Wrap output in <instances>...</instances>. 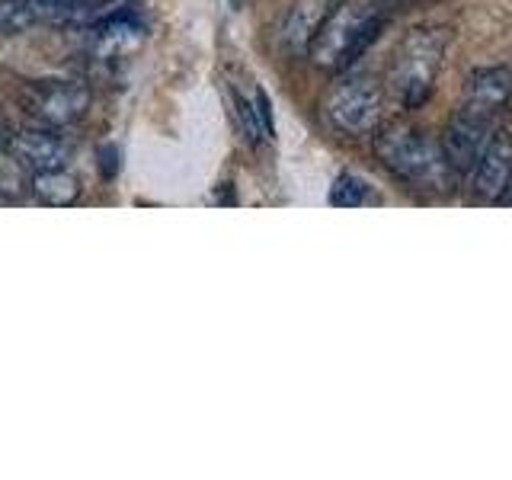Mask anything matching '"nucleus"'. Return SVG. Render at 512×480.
<instances>
[{"label":"nucleus","mask_w":512,"mask_h":480,"mask_svg":"<svg viewBox=\"0 0 512 480\" xmlns=\"http://www.w3.org/2000/svg\"><path fill=\"white\" fill-rule=\"evenodd\" d=\"M445 45H448V32L436 26L413 29L397 45L388 71V93L400 109H420L432 96L445 58Z\"/></svg>","instance_id":"nucleus-1"},{"label":"nucleus","mask_w":512,"mask_h":480,"mask_svg":"<svg viewBox=\"0 0 512 480\" xmlns=\"http://www.w3.org/2000/svg\"><path fill=\"white\" fill-rule=\"evenodd\" d=\"M375 154L397 180L426 186V189H448L455 180L452 167L445 164L442 148L420 128L394 122L375 135Z\"/></svg>","instance_id":"nucleus-2"},{"label":"nucleus","mask_w":512,"mask_h":480,"mask_svg":"<svg viewBox=\"0 0 512 480\" xmlns=\"http://www.w3.org/2000/svg\"><path fill=\"white\" fill-rule=\"evenodd\" d=\"M384 20L375 7H365V4H343L330 10V16L320 26V32L314 36L308 55L314 58L317 68H327V71H343L356 61L368 45L378 39Z\"/></svg>","instance_id":"nucleus-3"},{"label":"nucleus","mask_w":512,"mask_h":480,"mask_svg":"<svg viewBox=\"0 0 512 480\" xmlns=\"http://www.w3.org/2000/svg\"><path fill=\"white\" fill-rule=\"evenodd\" d=\"M381 109L384 90L368 74H349L336 80L324 100L327 122L343 135H368L381 122Z\"/></svg>","instance_id":"nucleus-4"},{"label":"nucleus","mask_w":512,"mask_h":480,"mask_svg":"<svg viewBox=\"0 0 512 480\" xmlns=\"http://www.w3.org/2000/svg\"><path fill=\"white\" fill-rule=\"evenodd\" d=\"M23 112L42 128H71L90 112V90L77 80H29L16 93Z\"/></svg>","instance_id":"nucleus-5"},{"label":"nucleus","mask_w":512,"mask_h":480,"mask_svg":"<svg viewBox=\"0 0 512 480\" xmlns=\"http://www.w3.org/2000/svg\"><path fill=\"white\" fill-rule=\"evenodd\" d=\"M496 132H500V119L461 103L452 122L445 125L442 141H439L445 164L452 167L455 176H471L480 154H484V148Z\"/></svg>","instance_id":"nucleus-6"},{"label":"nucleus","mask_w":512,"mask_h":480,"mask_svg":"<svg viewBox=\"0 0 512 480\" xmlns=\"http://www.w3.org/2000/svg\"><path fill=\"white\" fill-rule=\"evenodd\" d=\"M10 157L29 173H42V170H58L68 167V144H64L55 128H26V132L10 135L4 144Z\"/></svg>","instance_id":"nucleus-7"},{"label":"nucleus","mask_w":512,"mask_h":480,"mask_svg":"<svg viewBox=\"0 0 512 480\" xmlns=\"http://www.w3.org/2000/svg\"><path fill=\"white\" fill-rule=\"evenodd\" d=\"M509 176H512V135L500 128V132L490 138L484 154H480L477 167L471 170L474 196L484 202H500Z\"/></svg>","instance_id":"nucleus-8"},{"label":"nucleus","mask_w":512,"mask_h":480,"mask_svg":"<svg viewBox=\"0 0 512 480\" xmlns=\"http://www.w3.org/2000/svg\"><path fill=\"white\" fill-rule=\"evenodd\" d=\"M333 10V0H295L292 10L285 13V23H282V48L288 55H308V48L314 42V36L324 26V20Z\"/></svg>","instance_id":"nucleus-9"},{"label":"nucleus","mask_w":512,"mask_h":480,"mask_svg":"<svg viewBox=\"0 0 512 480\" xmlns=\"http://www.w3.org/2000/svg\"><path fill=\"white\" fill-rule=\"evenodd\" d=\"M509 103H512V71L509 68H484L471 77L464 106L487 112L493 119H503Z\"/></svg>","instance_id":"nucleus-10"},{"label":"nucleus","mask_w":512,"mask_h":480,"mask_svg":"<svg viewBox=\"0 0 512 480\" xmlns=\"http://www.w3.org/2000/svg\"><path fill=\"white\" fill-rule=\"evenodd\" d=\"M32 196H36L42 205L68 208V205H77V199H80V180L64 167L32 173Z\"/></svg>","instance_id":"nucleus-11"},{"label":"nucleus","mask_w":512,"mask_h":480,"mask_svg":"<svg viewBox=\"0 0 512 480\" xmlns=\"http://www.w3.org/2000/svg\"><path fill=\"white\" fill-rule=\"evenodd\" d=\"M122 0H58L61 23H100L106 16L119 13Z\"/></svg>","instance_id":"nucleus-12"},{"label":"nucleus","mask_w":512,"mask_h":480,"mask_svg":"<svg viewBox=\"0 0 512 480\" xmlns=\"http://www.w3.org/2000/svg\"><path fill=\"white\" fill-rule=\"evenodd\" d=\"M375 202V192L368 186L362 176L356 173H340L330 186V205L336 208H359V205H368Z\"/></svg>","instance_id":"nucleus-13"},{"label":"nucleus","mask_w":512,"mask_h":480,"mask_svg":"<svg viewBox=\"0 0 512 480\" xmlns=\"http://www.w3.org/2000/svg\"><path fill=\"white\" fill-rule=\"evenodd\" d=\"M29 26H36V20H32L23 0H0V32L16 36V32H26Z\"/></svg>","instance_id":"nucleus-14"},{"label":"nucleus","mask_w":512,"mask_h":480,"mask_svg":"<svg viewBox=\"0 0 512 480\" xmlns=\"http://www.w3.org/2000/svg\"><path fill=\"white\" fill-rule=\"evenodd\" d=\"M234 106H237V116H240V128H244V138L250 144H260L266 138L263 132V122H260V112H256V100H247V96H234Z\"/></svg>","instance_id":"nucleus-15"},{"label":"nucleus","mask_w":512,"mask_h":480,"mask_svg":"<svg viewBox=\"0 0 512 480\" xmlns=\"http://www.w3.org/2000/svg\"><path fill=\"white\" fill-rule=\"evenodd\" d=\"M26 10L32 13L36 23H61V10H58V0H23Z\"/></svg>","instance_id":"nucleus-16"},{"label":"nucleus","mask_w":512,"mask_h":480,"mask_svg":"<svg viewBox=\"0 0 512 480\" xmlns=\"http://www.w3.org/2000/svg\"><path fill=\"white\" fill-rule=\"evenodd\" d=\"M253 100H256V112H260L263 132H266V138H272V109H269L266 93H263V90H256V93H253Z\"/></svg>","instance_id":"nucleus-17"},{"label":"nucleus","mask_w":512,"mask_h":480,"mask_svg":"<svg viewBox=\"0 0 512 480\" xmlns=\"http://www.w3.org/2000/svg\"><path fill=\"white\" fill-rule=\"evenodd\" d=\"M10 135H13V132H10V125H7V119H4V116H0V144H7V141H10Z\"/></svg>","instance_id":"nucleus-18"},{"label":"nucleus","mask_w":512,"mask_h":480,"mask_svg":"<svg viewBox=\"0 0 512 480\" xmlns=\"http://www.w3.org/2000/svg\"><path fill=\"white\" fill-rule=\"evenodd\" d=\"M496 205H512V176H509V183H506L503 196H500V202H496Z\"/></svg>","instance_id":"nucleus-19"}]
</instances>
